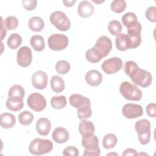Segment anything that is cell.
<instances>
[{"label": "cell", "instance_id": "7c38bea8", "mask_svg": "<svg viewBox=\"0 0 156 156\" xmlns=\"http://www.w3.org/2000/svg\"><path fill=\"white\" fill-rule=\"evenodd\" d=\"M16 60L20 66L24 68L29 66L32 61V50L26 46L20 48L17 52Z\"/></svg>", "mask_w": 156, "mask_h": 156}, {"label": "cell", "instance_id": "836d02e7", "mask_svg": "<svg viewBox=\"0 0 156 156\" xmlns=\"http://www.w3.org/2000/svg\"><path fill=\"white\" fill-rule=\"evenodd\" d=\"M122 29V27L121 23L117 20H112L108 23V30L113 35H118L120 34Z\"/></svg>", "mask_w": 156, "mask_h": 156}, {"label": "cell", "instance_id": "83f0119b", "mask_svg": "<svg viewBox=\"0 0 156 156\" xmlns=\"http://www.w3.org/2000/svg\"><path fill=\"white\" fill-rule=\"evenodd\" d=\"M25 95V91L23 87L20 85H14L10 87L9 90V98H19L23 99Z\"/></svg>", "mask_w": 156, "mask_h": 156}, {"label": "cell", "instance_id": "d6a6232c", "mask_svg": "<svg viewBox=\"0 0 156 156\" xmlns=\"http://www.w3.org/2000/svg\"><path fill=\"white\" fill-rule=\"evenodd\" d=\"M19 122L21 124L24 126L29 125L32 123L34 119V115L29 111H24L18 115Z\"/></svg>", "mask_w": 156, "mask_h": 156}, {"label": "cell", "instance_id": "e575fe53", "mask_svg": "<svg viewBox=\"0 0 156 156\" xmlns=\"http://www.w3.org/2000/svg\"><path fill=\"white\" fill-rule=\"evenodd\" d=\"M126 7V2L124 0H114L112 2L110 8L113 12L117 13L122 12Z\"/></svg>", "mask_w": 156, "mask_h": 156}, {"label": "cell", "instance_id": "bcb514c9", "mask_svg": "<svg viewBox=\"0 0 156 156\" xmlns=\"http://www.w3.org/2000/svg\"><path fill=\"white\" fill-rule=\"evenodd\" d=\"M113 154H115L116 155H118V154H116V153H109V154H107V155H113Z\"/></svg>", "mask_w": 156, "mask_h": 156}, {"label": "cell", "instance_id": "30bf717a", "mask_svg": "<svg viewBox=\"0 0 156 156\" xmlns=\"http://www.w3.org/2000/svg\"><path fill=\"white\" fill-rule=\"evenodd\" d=\"M122 60L116 57L105 60L101 65V68L107 74H112L117 73L122 68Z\"/></svg>", "mask_w": 156, "mask_h": 156}, {"label": "cell", "instance_id": "9a60e30c", "mask_svg": "<svg viewBox=\"0 0 156 156\" xmlns=\"http://www.w3.org/2000/svg\"><path fill=\"white\" fill-rule=\"evenodd\" d=\"M85 81L90 86L96 87L101 84L102 80L101 73L96 69L88 71L85 74Z\"/></svg>", "mask_w": 156, "mask_h": 156}, {"label": "cell", "instance_id": "5b68a950", "mask_svg": "<svg viewBox=\"0 0 156 156\" xmlns=\"http://www.w3.org/2000/svg\"><path fill=\"white\" fill-rule=\"evenodd\" d=\"M135 129L138 133L140 143L143 145L149 143L151 140V123L146 119L138 121L135 124Z\"/></svg>", "mask_w": 156, "mask_h": 156}, {"label": "cell", "instance_id": "9c48e42d", "mask_svg": "<svg viewBox=\"0 0 156 156\" xmlns=\"http://www.w3.org/2000/svg\"><path fill=\"white\" fill-rule=\"evenodd\" d=\"M93 48L102 58L108 55L111 51L112 49V42L109 37L102 35L98 38Z\"/></svg>", "mask_w": 156, "mask_h": 156}, {"label": "cell", "instance_id": "3957f363", "mask_svg": "<svg viewBox=\"0 0 156 156\" xmlns=\"http://www.w3.org/2000/svg\"><path fill=\"white\" fill-rule=\"evenodd\" d=\"M52 149L53 144L52 141L47 139L35 138L30 142L29 146V152L32 154L36 155L49 153Z\"/></svg>", "mask_w": 156, "mask_h": 156}, {"label": "cell", "instance_id": "f35d334b", "mask_svg": "<svg viewBox=\"0 0 156 156\" xmlns=\"http://www.w3.org/2000/svg\"><path fill=\"white\" fill-rule=\"evenodd\" d=\"M156 7L155 6H151L148 7L146 11L145 15L146 18L151 22L155 23L156 21Z\"/></svg>", "mask_w": 156, "mask_h": 156}, {"label": "cell", "instance_id": "ab89813d", "mask_svg": "<svg viewBox=\"0 0 156 156\" xmlns=\"http://www.w3.org/2000/svg\"><path fill=\"white\" fill-rule=\"evenodd\" d=\"M23 6L29 11L34 10L37 5V0H23L22 1Z\"/></svg>", "mask_w": 156, "mask_h": 156}, {"label": "cell", "instance_id": "d590c367", "mask_svg": "<svg viewBox=\"0 0 156 156\" xmlns=\"http://www.w3.org/2000/svg\"><path fill=\"white\" fill-rule=\"evenodd\" d=\"M55 69L60 74H65L70 69V65L66 60H59L55 65Z\"/></svg>", "mask_w": 156, "mask_h": 156}, {"label": "cell", "instance_id": "f546056e", "mask_svg": "<svg viewBox=\"0 0 156 156\" xmlns=\"http://www.w3.org/2000/svg\"><path fill=\"white\" fill-rule=\"evenodd\" d=\"M51 104L55 109H62L66 105V98L65 96H55L51 99Z\"/></svg>", "mask_w": 156, "mask_h": 156}, {"label": "cell", "instance_id": "8d00e7d4", "mask_svg": "<svg viewBox=\"0 0 156 156\" xmlns=\"http://www.w3.org/2000/svg\"><path fill=\"white\" fill-rule=\"evenodd\" d=\"M92 114V110L90 105H85L77 109L78 118L82 120L89 118Z\"/></svg>", "mask_w": 156, "mask_h": 156}, {"label": "cell", "instance_id": "44dd1931", "mask_svg": "<svg viewBox=\"0 0 156 156\" xmlns=\"http://www.w3.org/2000/svg\"><path fill=\"white\" fill-rule=\"evenodd\" d=\"M16 124L15 116L10 113H3L0 116V125L4 129L13 127Z\"/></svg>", "mask_w": 156, "mask_h": 156}, {"label": "cell", "instance_id": "60d3db41", "mask_svg": "<svg viewBox=\"0 0 156 156\" xmlns=\"http://www.w3.org/2000/svg\"><path fill=\"white\" fill-rule=\"evenodd\" d=\"M79 151L74 146H68L65 147L63 151V155H71V156H77L79 155Z\"/></svg>", "mask_w": 156, "mask_h": 156}, {"label": "cell", "instance_id": "ac0fdd59", "mask_svg": "<svg viewBox=\"0 0 156 156\" xmlns=\"http://www.w3.org/2000/svg\"><path fill=\"white\" fill-rule=\"evenodd\" d=\"M116 47L119 51H124L130 48L131 41L127 34L120 33L116 35L115 38Z\"/></svg>", "mask_w": 156, "mask_h": 156}, {"label": "cell", "instance_id": "52a82bcc", "mask_svg": "<svg viewBox=\"0 0 156 156\" xmlns=\"http://www.w3.org/2000/svg\"><path fill=\"white\" fill-rule=\"evenodd\" d=\"M49 48L52 51L65 49L68 45L69 40L67 36L62 34H52L48 39Z\"/></svg>", "mask_w": 156, "mask_h": 156}, {"label": "cell", "instance_id": "74e56055", "mask_svg": "<svg viewBox=\"0 0 156 156\" xmlns=\"http://www.w3.org/2000/svg\"><path fill=\"white\" fill-rule=\"evenodd\" d=\"M4 24L8 30H14L18 26V20L14 16H9L5 18Z\"/></svg>", "mask_w": 156, "mask_h": 156}, {"label": "cell", "instance_id": "1f68e13d", "mask_svg": "<svg viewBox=\"0 0 156 156\" xmlns=\"http://www.w3.org/2000/svg\"><path fill=\"white\" fill-rule=\"evenodd\" d=\"M86 59L91 63H98L101 61L102 57L93 47L88 49L85 52Z\"/></svg>", "mask_w": 156, "mask_h": 156}, {"label": "cell", "instance_id": "f1b7e54d", "mask_svg": "<svg viewBox=\"0 0 156 156\" xmlns=\"http://www.w3.org/2000/svg\"><path fill=\"white\" fill-rule=\"evenodd\" d=\"M22 43L21 37L17 33H13L11 34L7 40V45L12 49H15L18 48Z\"/></svg>", "mask_w": 156, "mask_h": 156}, {"label": "cell", "instance_id": "7dc6e473", "mask_svg": "<svg viewBox=\"0 0 156 156\" xmlns=\"http://www.w3.org/2000/svg\"><path fill=\"white\" fill-rule=\"evenodd\" d=\"M143 154H144V155H148V154H146V153H141V152H140V153H138V155H143Z\"/></svg>", "mask_w": 156, "mask_h": 156}, {"label": "cell", "instance_id": "e0dca14e", "mask_svg": "<svg viewBox=\"0 0 156 156\" xmlns=\"http://www.w3.org/2000/svg\"><path fill=\"white\" fill-rule=\"evenodd\" d=\"M94 11L93 5L88 1H81L77 7V12L79 16L85 18L91 16Z\"/></svg>", "mask_w": 156, "mask_h": 156}, {"label": "cell", "instance_id": "ee69618b", "mask_svg": "<svg viewBox=\"0 0 156 156\" xmlns=\"http://www.w3.org/2000/svg\"><path fill=\"white\" fill-rule=\"evenodd\" d=\"M7 30L5 29V26L4 24V21L1 17V39L2 41L4 38L6 36Z\"/></svg>", "mask_w": 156, "mask_h": 156}, {"label": "cell", "instance_id": "4fadbf2b", "mask_svg": "<svg viewBox=\"0 0 156 156\" xmlns=\"http://www.w3.org/2000/svg\"><path fill=\"white\" fill-rule=\"evenodd\" d=\"M122 113L126 118L134 119L143 115V109L139 104L127 103L122 107Z\"/></svg>", "mask_w": 156, "mask_h": 156}, {"label": "cell", "instance_id": "484cf974", "mask_svg": "<svg viewBox=\"0 0 156 156\" xmlns=\"http://www.w3.org/2000/svg\"><path fill=\"white\" fill-rule=\"evenodd\" d=\"M30 43L34 49L40 52L45 48V43L43 37L40 35H33L30 40Z\"/></svg>", "mask_w": 156, "mask_h": 156}, {"label": "cell", "instance_id": "7a4b0ae2", "mask_svg": "<svg viewBox=\"0 0 156 156\" xmlns=\"http://www.w3.org/2000/svg\"><path fill=\"white\" fill-rule=\"evenodd\" d=\"M82 144L85 148L83 155L99 156L101 150L99 147V139L94 134L82 136Z\"/></svg>", "mask_w": 156, "mask_h": 156}, {"label": "cell", "instance_id": "cb8c5ba5", "mask_svg": "<svg viewBox=\"0 0 156 156\" xmlns=\"http://www.w3.org/2000/svg\"><path fill=\"white\" fill-rule=\"evenodd\" d=\"M50 84L52 90L55 93H60L62 92L65 89L64 80L59 76H53L51 78Z\"/></svg>", "mask_w": 156, "mask_h": 156}, {"label": "cell", "instance_id": "d4e9b609", "mask_svg": "<svg viewBox=\"0 0 156 156\" xmlns=\"http://www.w3.org/2000/svg\"><path fill=\"white\" fill-rule=\"evenodd\" d=\"M28 26L32 31L40 32L44 28V22L40 16H33L29 20Z\"/></svg>", "mask_w": 156, "mask_h": 156}, {"label": "cell", "instance_id": "ffe728a7", "mask_svg": "<svg viewBox=\"0 0 156 156\" xmlns=\"http://www.w3.org/2000/svg\"><path fill=\"white\" fill-rule=\"evenodd\" d=\"M51 128V121L46 118H41L36 122V129L37 132L43 136L49 134Z\"/></svg>", "mask_w": 156, "mask_h": 156}, {"label": "cell", "instance_id": "b9f144b4", "mask_svg": "<svg viewBox=\"0 0 156 156\" xmlns=\"http://www.w3.org/2000/svg\"><path fill=\"white\" fill-rule=\"evenodd\" d=\"M156 105L155 103H150L146 107L147 115L151 118H155L156 116L155 113Z\"/></svg>", "mask_w": 156, "mask_h": 156}, {"label": "cell", "instance_id": "4316f807", "mask_svg": "<svg viewBox=\"0 0 156 156\" xmlns=\"http://www.w3.org/2000/svg\"><path fill=\"white\" fill-rule=\"evenodd\" d=\"M118 142L116 136L113 133L106 134L102 140V146L105 149H109L114 147Z\"/></svg>", "mask_w": 156, "mask_h": 156}, {"label": "cell", "instance_id": "5bb4252c", "mask_svg": "<svg viewBox=\"0 0 156 156\" xmlns=\"http://www.w3.org/2000/svg\"><path fill=\"white\" fill-rule=\"evenodd\" d=\"M32 83L34 88L39 90L44 89L48 85V76L43 71H37L32 77Z\"/></svg>", "mask_w": 156, "mask_h": 156}, {"label": "cell", "instance_id": "6da1fadb", "mask_svg": "<svg viewBox=\"0 0 156 156\" xmlns=\"http://www.w3.org/2000/svg\"><path fill=\"white\" fill-rule=\"evenodd\" d=\"M124 72L130 77L133 83L143 88L148 87L152 82L151 74L146 70L140 68L133 61L129 60L126 62Z\"/></svg>", "mask_w": 156, "mask_h": 156}, {"label": "cell", "instance_id": "8fae6325", "mask_svg": "<svg viewBox=\"0 0 156 156\" xmlns=\"http://www.w3.org/2000/svg\"><path fill=\"white\" fill-rule=\"evenodd\" d=\"M127 29V35L130 37L131 41L130 49H135L138 47L141 43V25L140 23L138 21L136 24Z\"/></svg>", "mask_w": 156, "mask_h": 156}, {"label": "cell", "instance_id": "d6986e66", "mask_svg": "<svg viewBox=\"0 0 156 156\" xmlns=\"http://www.w3.org/2000/svg\"><path fill=\"white\" fill-rule=\"evenodd\" d=\"M69 135L68 130L62 127L55 128L52 133V138L54 141L59 144L65 143L69 139Z\"/></svg>", "mask_w": 156, "mask_h": 156}, {"label": "cell", "instance_id": "f6af8a7d", "mask_svg": "<svg viewBox=\"0 0 156 156\" xmlns=\"http://www.w3.org/2000/svg\"><path fill=\"white\" fill-rule=\"evenodd\" d=\"M76 2V0H71V1H69V0H63V3L64 4V5L66 6V7H72L74 4Z\"/></svg>", "mask_w": 156, "mask_h": 156}, {"label": "cell", "instance_id": "8992f818", "mask_svg": "<svg viewBox=\"0 0 156 156\" xmlns=\"http://www.w3.org/2000/svg\"><path fill=\"white\" fill-rule=\"evenodd\" d=\"M51 23L59 30L67 31L71 27V22L66 15L59 10L52 12L49 18Z\"/></svg>", "mask_w": 156, "mask_h": 156}, {"label": "cell", "instance_id": "ba28073f", "mask_svg": "<svg viewBox=\"0 0 156 156\" xmlns=\"http://www.w3.org/2000/svg\"><path fill=\"white\" fill-rule=\"evenodd\" d=\"M28 106L35 112H41L46 107V100L45 98L38 93L30 94L27 99Z\"/></svg>", "mask_w": 156, "mask_h": 156}, {"label": "cell", "instance_id": "7bdbcfd3", "mask_svg": "<svg viewBox=\"0 0 156 156\" xmlns=\"http://www.w3.org/2000/svg\"><path fill=\"white\" fill-rule=\"evenodd\" d=\"M122 155H138V153L134 149L127 148L124 151V152L122 153Z\"/></svg>", "mask_w": 156, "mask_h": 156}, {"label": "cell", "instance_id": "277c9868", "mask_svg": "<svg viewBox=\"0 0 156 156\" xmlns=\"http://www.w3.org/2000/svg\"><path fill=\"white\" fill-rule=\"evenodd\" d=\"M119 91L127 100L138 101L142 98L141 91L135 85L127 81H124L121 83Z\"/></svg>", "mask_w": 156, "mask_h": 156}, {"label": "cell", "instance_id": "603a6c76", "mask_svg": "<svg viewBox=\"0 0 156 156\" xmlns=\"http://www.w3.org/2000/svg\"><path fill=\"white\" fill-rule=\"evenodd\" d=\"M5 106L11 111H20L24 106L23 99L19 98H9L6 101Z\"/></svg>", "mask_w": 156, "mask_h": 156}, {"label": "cell", "instance_id": "7402d4cb", "mask_svg": "<svg viewBox=\"0 0 156 156\" xmlns=\"http://www.w3.org/2000/svg\"><path fill=\"white\" fill-rule=\"evenodd\" d=\"M94 125L90 121L82 119L79 124V131L82 136L94 134Z\"/></svg>", "mask_w": 156, "mask_h": 156}, {"label": "cell", "instance_id": "2e32d148", "mask_svg": "<svg viewBox=\"0 0 156 156\" xmlns=\"http://www.w3.org/2000/svg\"><path fill=\"white\" fill-rule=\"evenodd\" d=\"M69 103L71 106L78 109L85 105H91L90 100L80 94H73L69 96Z\"/></svg>", "mask_w": 156, "mask_h": 156}, {"label": "cell", "instance_id": "4dcf8cb0", "mask_svg": "<svg viewBox=\"0 0 156 156\" xmlns=\"http://www.w3.org/2000/svg\"><path fill=\"white\" fill-rule=\"evenodd\" d=\"M122 22L127 28L132 26L138 22L136 15L132 12H127L122 17Z\"/></svg>", "mask_w": 156, "mask_h": 156}]
</instances>
